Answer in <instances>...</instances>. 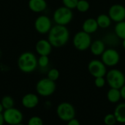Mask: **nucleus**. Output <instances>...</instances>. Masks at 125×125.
<instances>
[{
	"label": "nucleus",
	"mask_w": 125,
	"mask_h": 125,
	"mask_svg": "<svg viewBox=\"0 0 125 125\" xmlns=\"http://www.w3.org/2000/svg\"><path fill=\"white\" fill-rule=\"evenodd\" d=\"M119 38L114 33H108L105 35L103 40L105 42V45H108L109 48H114L116 46L119 42Z\"/></svg>",
	"instance_id": "obj_19"
},
{
	"label": "nucleus",
	"mask_w": 125,
	"mask_h": 125,
	"mask_svg": "<svg viewBox=\"0 0 125 125\" xmlns=\"http://www.w3.org/2000/svg\"><path fill=\"white\" fill-rule=\"evenodd\" d=\"M49 58L48 56H40L37 58V64L40 68H46L49 64Z\"/></svg>",
	"instance_id": "obj_25"
},
{
	"label": "nucleus",
	"mask_w": 125,
	"mask_h": 125,
	"mask_svg": "<svg viewBox=\"0 0 125 125\" xmlns=\"http://www.w3.org/2000/svg\"><path fill=\"white\" fill-rule=\"evenodd\" d=\"M34 26L35 30L41 34H48L53 26L51 19L45 15H39L35 19Z\"/></svg>",
	"instance_id": "obj_10"
},
{
	"label": "nucleus",
	"mask_w": 125,
	"mask_h": 125,
	"mask_svg": "<svg viewBox=\"0 0 125 125\" xmlns=\"http://www.w3.org/2000/svg\"><path fill=\"white\" fill-rule=\"evenodd\" d=\"M17 64L19 70L23 73H31L34 72L38 66L37 58L35 54L31 51L22 53L18 59Z\"/></svg>",
	"instance_id": "obj_2"
},
{
	"label": "nucleus",
	"mask_w": 125,
	"mask_h": 125,
	"mask_svg": "<svg viewBox=\"0 0 125 125\" xmlns=\"http://www.w3.org/2000/svg\"><path fill=\"white\" fill-rule=\"evenodd\" d=\"M120 92H121V96L123 99L125 100V84L120 89Z\"/></svg>",
	"instance_id": "obj_32"
},
{
	"label": "nucleus",
	"mask_w": 125,
	"mask_h": 125,
	"mask_svg": "<svg viewBox=\"0 0 125 125\" xmlns=\"http://www.w3.org/2000/svg\"><path fill=\"white\" fill-rule=\"evenodd\" d=\"M56 114L58 117L64 121L69 122L75 118V111L72 104L64 102L60 103L56 108Z\"/></svg>",
	"instance_id": "obj_7"
},
{
	"label": "nucleus",
	"mask_w": 125,
	"mask_h": 125,
	"mask_svg": "<svg viewBox=\"0 0 125 125\" xmlns=\"http://www.w3.org/2000/svg\"><path fill=\"white\" fill-rule=\"evenodd\" d=\"M106 80L111 88L120 89L125 84V75L118 69H111L106 73Z\"/></svg>",
	"instance_id": "obj_5"
},
{
	"label": "nucleus",
	"mask_w": 125,
	"mask_h": 125,
	"mask_svg": "<svg viewBox=\"0 0 125 125\" xmlns=\"http://www.w3.org/2000/svg\"><path fill=\"white\" fill-rule=\"evenodd\" d=\"M28 6L33 12L40 13L46 10L48 4L45 0H29Z\"/></svg>",
	"instance_id": "obj_16"
},
{
	"label": "nucleus",
	"mask_w": 125,
	"mask_h": 125,
	"mask_svg": "<svg viewBox=\"0 0 125 125\" xmlns=\"http://www.w3.org/2000/svg\"><path fill=\"white\" fill-rule=\"evenodd\" d=\"M53 46L48 39H40L35 45V51L39 56H49L52 51Z\"/></svg>",
	"instance_id": "obj_13"
},
{
	"label": "nucleus",
	"mask_w": 125,
	"mask_h": 125,
	"mask_svg": "<svg viewBox=\"0 0 125 125\" xmlns=\"http://www.w3.org/2000/svg\"><path fill=\"white\" fill-rule=\"evenodd\" d=\"M88 70L94 78L104 77L107 73V67L99 59H93L88 64Z\"/></svg>",
	"instance_id": "obj_11"
},
{
	"label": "nucleus",
	"mask_w": 125,
	"mask_h": 125,
	"mask_svg": "<svg viewBox=\"0 0 125 125\" xmlns=\"http://www.w3.org/2000/svg\"><path fill=\"white\" fill-rule=\"evenodd\" d=\"M122 46L125 50V40H122Z\"/></svg>",
	"instance_id": "obj_35"
},
{
	"label": "nucleus",
	"mask_w": 125,
	"mask_h": 125,
	"mask_svg": "<svg viewBox=\"0 0 125 125\" xmlns=\"http://www.w3.org/2000/svg\"><path fill=\"white\" fill-rule=\"evenodd\" d=\"M92 42L91 34L86 33L83 31L76 32L73 38V46L80 51H84L90 48Z\"/></svg>",
	"instance_id": "obj_6"
},
{
	"label": "nucleus",
	"mask_w": 125,
	"mask_h": 125,
	"mask_svg": "<svg viewBox=\"0 0 125 125\" xmlns=\"http://www.w3.org/2000/svg\"><path fill=\"white\" fill-rule=\"evenodd\" d=\"M4 108L2 104H1V102H0V114H2V113L4 112Z\"/></svg>",
	"instance_id": "obj_34"
},
{
	"label": "nucleus",
	"mask_w": 125,
	"mask_h": 125,
	"mask_svg": "<svg viewBox=\"0 0 125 125\" xmlns=\"http://www.w3.org/2000/svg\"><path fill=\"white\" fill-rule=\"evenodd\" d=\"M108 15L115 23L125 21V7L121 4H114L110 7Z\"/></svg>",
	"instance_id": "obj_12"
},
{
	"label": "nucleus",
	"mask_w": 125,
	"mask_h": 125,
	"mask_svg": "<svg viewBox=\"0 0 125 125\" xmlns=\"http://www.w3.org/2000/svg\"><path fill=\"white\" fill-rule=\"evenodd\" d=\"M107 97H108V100L112 103H118L122 97L120 89L111 88V89L108 92Z\"/></svg>",
	"instance_id": "obj_21"
},
{
	"label": "nucleus",
	"mask_w": 125,
	"mask_h": 125,
	"mask_svg": "<svg viewBox=\"0 0 125 125\" xmlns=\"http://www.w3.org/2000/svg\"><path fill=\"white\" fill-rule=\"evenodd\" d=\"M90 8V4L87 0H78L76 8L77 10L81 13L86 12Z\"/></svg>",
	"instance_id": "obj_24"
},
{
	"label": "nucleus",
	"mask_w": 125,
	"mask_h": 125,
	"mask_svg": "<svg viewBox=\"0 0 125 125\" xmlns=\"http://www.w3.org/2000/svg\"><path fill=\"white\" fill-rule=\"evenodd\" d=\"M105 47L106 45L103 40H95L92 41L89 49L91 51V53L94 56H101L105 51V50L106 49Z\"/></svg>",
	"instance_id": "obj_17"
},
{
	"label": "nucleus",
	"mask_w": 125,
	"mask_h": 125,
	"mask_svg": "<svg viewBox=\"0 0 125 125\" xmlns=\"http://www.w3.org/2000/svg\"><path fill=\"white\" fill-rule=\"evenodd\" d=\"M114 33L120 40L125 39V21L116 23L114 26Z\"/></svg>",
	"instance_id": "obj_22"
},
{
	"label": "nucleus",
	"mask_w": 125,
	"mask_h": 125,
	"mask_svg": "<svg viewBox=\"0 0 125 125\" xmlns=\"http://www.w3.org/2000/svg\"><path fill=\"white\" fill-rule=\"evenodd\" d=\"M2 114L4 122L8 125H16L22 123L23 119V113L19 109L14 107L4 110Z\"/></svg>",
	"instance_id": "obj_8"
},
{
	"label": "nucleus",
	"mask_w": 125,
	"mask_h": 125,
	"mask_svg": "<svg viewBox=\"0 0 125 125\" xmlns=\"http://www.w3.org/2000/svg\"><path fill=\"white\" fill-rule=\"evenodd\" d=\"M96 20L99 28L104 29L110 27L112 23V21L108 14H100L97 17Z\"/></svg>",
	"instance_id": "obj_18"
},
{
	"label": "nucleus",
	"mask_w": 125,
	"mask_h": 125,
	"mask_svg": "<svg viewBox=\"0 0 125 125\" xmlns=\"http://www.w3.org/2000/svg\"><path fill=\"white\" fill-rule=\"evenodd\" d=\"M56 89L55 81L50 80L48 78H44L39 80L36 84V91L38 95L41 97H49L52 95Z\"/></svg>",
	"instance_id": "obj_4"
},
{
	"label": "nucleus",
	"mask_w": 125,
	"mask_h": 125,
	"mask_svg": "<svg viewBox=\"0 0 125 125\" xmlns=\"http://www.w3.org/2000/svg\"><path fill=\"white\" fill-rule=\"evenodd\" d=\"M116 122V117L113 114H107L104 118V122L106 125H114Z\"/></svg>",
	"instance_id": "obj_29"
},
{
	"label": "nucleus",
	"mask_w": 125,
	"mask_h": 125,
	"mask_svg": "<svg viewBox=\"0 0 125 125\" xmlns=\"http://www.w3.org/2000/svg\"><path fill=\"white\" fill-rule=\"evenodd\" d=\"M27 125H43V121L40 116H33L29 119Z\"/></svg>",
	"instance_id": "obj_27"
},
{
	"label": "nucleus",
	"mask_w": 125,
	"mask_h": 125,
	"mask_svg": "<svg viewBox=\"0 0 125 125\" xmlns=\"http://www.w3.org/2000/svg\"><path fill=\"white\" fill-rule=\"evenodd\" d=\"M101 61L106 67H114L117 65L120 61V54L114 48H108L103 53Z\"/></svg>",
	"instance_id": "obj_9"
},
{
	"label": "nucleus",
	"mask_w": 125,
	"mask_h": 125,
	"mask_svg": "<svg viewBox=\"0 0 125 125\" xmlns=\"http://www.w3.org/2000/svg\"><path fill=\"white\" fill-rule=\"evenodd\" d=\"M70 40V31L67 26L54 25L48 34V40L53 48H61L65 45Z\"/></svg>",
	"instance_id": "obj_1"
},
{
	"label": "nucleus",
	"mask_w": 125,
	"mask_h": 125,
	"mask_svg": "<svg viewBox=\"0 0 125 125\" xmlns=\"http://www.w3.org/2000/svg\"><path fill=\"white\" fill-rule=\"evenodd\" d=\"M40 99L38 95L34 93H28L23 96L21 99L22 105L26 109H33L39 104Z\"/></svg>",
	"instance_id": "obj_14"
},
{
	"label": "nucleus",
	"mask_w": 125,
	"mask_h": 125,
	"mask_svg": "<svg viewBox=\"0 0 125 125\" xmlns=\"http://www.w3.org/2000/svg\"><path fill=\"white\" fill-rule=\"evenodd\" d=\"M67 125H80V122H78V120L74 118V119H71L70 121L67 122Z\"/></svg>",
	"instance_id": "obj_31"
},
{
	"label": "nucleus",
	"mask_w": 125,
	"mask_h": 125,
	"mask_svg": "<svg viewBox=\"0 0 125 125\" xmlns=\"http://www.w3.org/2000/svg\"><path fill=\"white\" fill-rule=\"evenodd\" d=\"M62 1L63 6L70 10H73L76 8L78 0H62Z\"/></svg>",
	"instance_id": "obj_28"
},
{
	"label": "nucleus",
	"mask_w": 125,
	"mask_h": 125,
	"mask_svg": "<svg viewBox=\"0 0 125 125\" xmlns=\"http://www.w3.org/2000/svg\"><path fill=\"white\" fill-rule=\"evenodd\" d=\"M99 29L96 18H89L86 19L82 23V31L89 34L95 33Z\"/></svg>",
	"instance_id": "obj_15"
},
{
	"label": "nucleus",
	"mask_w": 125,
	"mask_h": 125,
	"mask_svg": "<svg viewBox=\"0 0 125 125\" xmlns=\"http://www.w3.org/2000/svg\"><path fill=\"white\" fill-rule=\"evenodd\" d=\"M116 119L119 123H125V103L119 104L114 113Z\"/></svg>",
	"instance_id": "obj_20"
},
{
	"label": "nucleus",
	"mask_w": 125,
	"mask_h": 125,
	"mask_svg": "<svg viewBox=\"0 0 125 125\" xmlns=\"http://www.w3.org/2000/svg\"><path fill=\"white\" fill-rule=\"evenodd\" d=\"M25 125L24 124H22V123H20V124H18V125Z\"/></svg>",
	"instance_id": "obj_36"
},
{
	"label": "nucleus",
	"mask_w": 125,
	"mask_h": 125,
	"mask_svg": "<svg viewBox=\"0 0 125 125\" xmlns=\"http://www.w3.org/2000/svg\"><path fill=\"white\" fill-rule=\"evenodd\" d=\"M73 19V12L72 10L62 6L58 7L53 14V20L57 25L67 26Z\"/></svg>",
	"instance_id": "obj_3"
},
{
	"label": "nucleus",
	"mask_w": 125,
	"mask_h": 125,
	"mask_svg": "<svg viewBox=\"0 0 125 125\" xmlns=\"http://www.w3.org/2000/svg\"><path fill=\"white\" fill-rule=\"evenodd\" d=\"M4 117H3V114H0V125H4Z\"/></svg>",
	"instance_id": "obj_33"
},
{
	"label": "nucleus",
	"mask_w": 125,
	"mask_h": 125,
	"mask_svg": "<svg viewBox=\"0 0 125 125\" xmlns=\"http://www.w3.org/2000/svg\"><path fill=\"white\" fill-rule=\"evenodd\" d=\"M94 84L98 88H102L105 86V79L104 78V77H98V78H95L94 80Z\"/></svg>",
	"instance_id": "obj_30"
},
{
	"label": "nucleus",
	"mask_w": 125,
	"mask_h": 125,
	"mask_svg": "<svg viewBox=\"0 0 125 125\" xmlns=\"http://www.w3.org/2000/svg\"><path fill=\"white\" fill-rule=\"evenodd\" d=\"M1 103L2 104L4 110H6V109H9V108H13L14 105H15V101H14L13 98L11 96L5 95V96H4L1 98Z\"/></svg>",
	"instance_id": "obj_23"
},
{
	"label": "nucleus",
	"mask_w": 125,
	"mask_h": 125,
	"mask_svg": "<svg viewBox=\"0 0 125 125\" xmlns=\"http://www.w3.org/2000/svg\"><path fill=\"white\" fill-rule=\"evenodd\" d=\"M47 78L53 81H57L59 78V71L56 68H52L49 70L47 73Z\"/></svg>",
	"instance_id": "obj_26"
}]
</instances>
